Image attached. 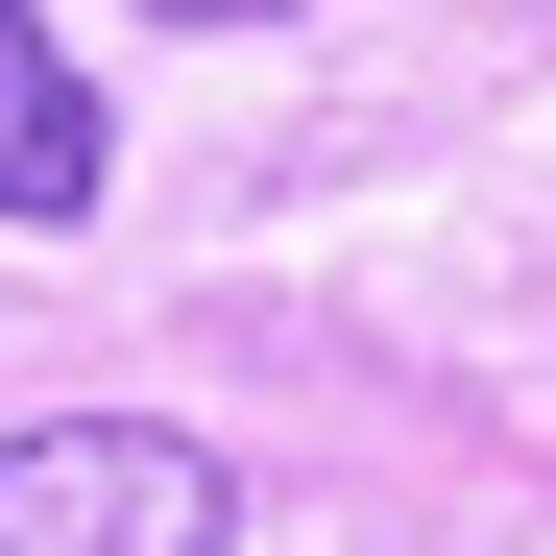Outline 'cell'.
<instances>
[{"label": "cell", "instance_id": "6da1fadb", "mask_svg": "<svg viewBox=\"0 0 556 556\" xmlns=\"http://www.w3.org/2000/svg\"><path fill=\"white\" fill-rule=\"evenodd\" d=\"M242 484H218V435H169V412H49V435H0V556H218Z\"/></svg>", "mask_w": 556, "mask_h": 556}, {"label": "cell", "instance_id": "3957f363", "mask_svg": "<svg viewBox=\"0 0 556 556\" xmlns=\"http://www.w3.org/2000/svg\"><path fill=\"white\" fill-rule=\"evenodd\" d=\"M146 25H291V0H146Z\"/></svg>", "mask_w": 556, "mask_h": 556}, {"label": "cell", "instance_id": "7a4b0ae2", "mask_svg": "<svg viewBox=\"0 0 556 556\" xmlns=\"http://www.w3.org/2000/svg\"><path fill=\"white\" fill-rule=\"evenodd\" d=\"M98 169H122L98 73L49 49V0H0V218H98Z\"/></svg>", "mask_w": 556, "mask_h": 556}]
</instances>
